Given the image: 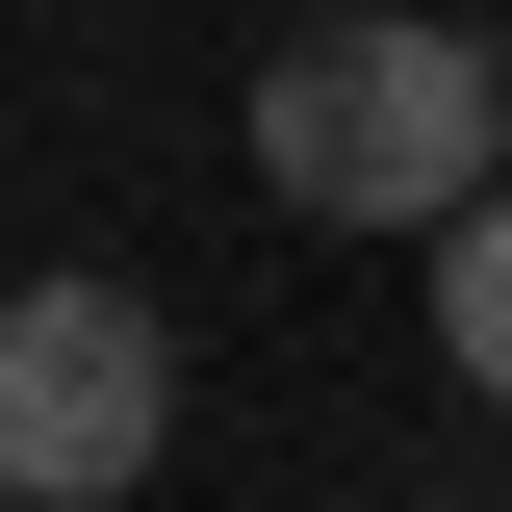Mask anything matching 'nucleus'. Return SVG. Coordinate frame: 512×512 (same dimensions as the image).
Masks as SVG:
<instances>
[{
    "mask_svg": "<svg viewBox=\"0 0 512 512\" xmlns=\"http://www.w3.org/2000/svg\"><path fill=\"white\" fill-rule=\"evenodd\" d=\"M256 180L308 205V231H461V205H512V77L461 52L436 0L282 26L256 52Z\"/></svg>",
    "mask_w": 512,
    "mask_h": 512,
    "instance_id": "1",
    "label": "nucleus"
},
{
    "mask_svg": "<svg viewBox=\"0 0 512 512\" xmlns=\"http://www.w3.org/2000/svg\"><path fill=\"white\" fill-rule=\"evenodd\" d=\"M154 436H180L154 282H26V308H0V487H26V512H128Z\"/></svg>",
    "mask_w": 512,
    "mask_h": 512,
    "instance_id": "2",
    "label": "nucleus"
},
{
    "mask_svg": "<svg viewBox=\"0 0 512 512\" xmlns=\"http://www.w3.org/2000/svg\"><path fill=\"white\" fill-rule=\"evenodd\" d=\"M436 359L512 384V205H461V231H436Z\"/></svg>",
    "mask_w": 512,
    "mask_h": 512,
    "instance_id": "3",
    "label": "nucleus"
}]
</instances>
